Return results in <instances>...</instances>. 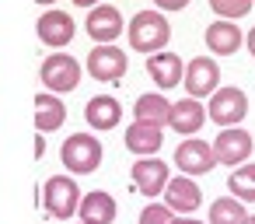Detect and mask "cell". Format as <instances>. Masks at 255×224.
<instances>
[{"mask_svg": "<svg viewBox=\"0 0 255 224\" xmlns=\"http://www.w3.org/2000/svg\"><path fill=\"white\" fill-rule=\"evenodd\" d=\"M171 207L168 203H147L140 210V224H171Z\"/></svg>", "mask_w": 255, "mask_h": 224, "instance_id": "d4e9b609", "label": "cell"}, {"mask_svg": "<svg viewBox=\"0 0 255 224\" xmlns=\"http://www.w3.org/2000/svg\"><path fill=\"white\" fill-rule=\"evenodd\" d=\"M164 126H154V123H140L133 119L126 126V151H133L136 158H147V154H157L161 144H164Z\"/></svg>", "mask_w": 255, "mask_h": 224, "instance_id": "d6986e66", "label": "cell"}, {"mask_svg": "<svg viewBox=\"0 0 255 224\" xmlns=\"http://www.w3.org/2000/svg\"><path fill=\"white\" fill-rule=\"evenodd\" d=\"M210 7L217 18H227V21H238L245 18L252 7H255V0H210Z\"/></svg>", "mask_w": 255, "mask_h": 224, "instance_id": "cb8c5ba5", "label": "cell"}, {"mask_svg": "<svg viewBox=\"0 0 255 224\" xmlns=\"http://www.w3.org/2000/svg\"><path fill=\"white\" fill-rule=\"evenodd\" d=\"M245 46H248V53L255 56V28H248V35H245Z\"/></svg>", "mask_w": 255, "mask_h": 224, "instance_id": "83f0119b", "label": "cell"}, {"mask_svg": "<svg viewBox=\"0 0 255 224\" xmlns=\"http://www.w3.org/2000/svg\"><path fill=\"white\" fill-rule=\"evenodd\" d=\"M42 203H46L49 217L70 221L77 214V203H81V186L74 182V175H49L42 186Z\"/></svg>", "mask_w": 255, "mask_h": 224, "instance_id": "3957f363", "label": "cell"}, {"mask_svg": "<svg viewBox=\"0 0 255 224\" xmlns=\"http://www.w3.org/2000/svg\"><path fill=\"white\" fill-rule=\"evenodd\" d=\"M227 189H231V196H238L241 203H255V165L241 161V165L231 172Z\"/></svg>", "mask_w": 255, "mask_h": 224, "instance_id": "603a6c76", "label": "cell"}, {"mask_svg": "<svg viewBox=\"0 0 255 224\" xmlns=\"http://www.w3.org/2000/svg\"><path fill=\"white\" fill-rule=\"evenodd\" d=\"M35 32H39V39H42L49 49H63V46H70V42H74V35H77V25H74V18H70L67 11H56V7H49V11L39 18Z\"/></svg>", "mask_w": 255, "mask_h": 224, "instance_id": "7c38bea8", "label": "cell"}, {"mask_svg": "<svg viewBox=\"0 0 255 224\" xmlns=\"http://www.w3.org/2000/svg\"><path fill=\"white\" fill-rule=\"evenodd\" d=\"M182 88H185V95L189 98H210L217 88H220V67H217V60L213 56H196V60H189L185 63V70H182Z\"/></svg>", "mask_w": 255, "mask_h": 224, "instance_id": "8992f818", "label": "cell"}, {"mask_svg": "<svg viewBox=\"0 0 255 224\" xmlns=\"http://www.w3.org/2000/svg\"><path fill=\"white\" fill-rule=\"evenodd\" d=\"M241 46H245V35H241L238 21H227V18L210 21V28H206V49L213 56H234Z\"/></svg>", "mask_w": 255, "mask_h": 224, "instance_id": "2e32d148", "label": "cell"}, {"mask_svg": "<svg viewBox=\"0 0 255 224\" xmlns=\"http://www.w3.org/2000/svg\"><path fill=\"white\" fill-rule=\"evenodd\" d=\"M126 39H129V49L150 56V53H157L171 42V25L157 7L154 11H136L126 25Z\"/></svg>", "mask_w": 255, "mask_h": 224, "instance_id": "6da1fadb", "label": "cell"}, {"mask_svg": "<svg viewBox=\"0 0 255 224\" xmlns=\"http://www.w3.org/2000/svg\"><path fill=\"white\" fill-rule=\"evenodd\" d=\"M84 28H88V35H91L95 42H116V39L126 32V21H123V14H119V7H112V4H95V7H88Z\"/></svg>", "mask_w": 255, "mask_h": 224, "instance_id": "8fae6325", "label": "cell"}, {"mask_svg": "<svg viewBox=\"0 0 255 224\" xmlns=\"http://www.w3.org/2000/svg\"><path fill=\"white\" fill-rule=\"evenodd\" d=\"M84 119H88V126L98 130V133L116 130V126L123 123V105H119V98H112V95H95V98L84 105Z\"/></svg>", "mask_w": 255, "mask_h": 224, "instance_id": "ac0fdd59", "label": "cell"}, {"mask_svg": "<svg viewBox=\"0 0 255 224\" xmlns=\"http://www.w3.org/2000/svg\"><path fill=\"white\" fill-rule=\"evenodd\" d=\"M154 7H157L161 14H168V11H185L189 0H154Z\"/></svg>", "mask_w": 255, "mask_h": 224, "instance_id": "484cf974", "label": "cell"}, {"mask_svg": "<svg viewBox=\"0 0 255 224\" xmlns=\"http://www.w3.org/2000/svg\"><path fill=\"white\" fill-rule=\"evenodd\" d=\"M116 214H119L116 196H109L105 189H91L88 196L81 193V203H77V217H81V224H112Z\"/></svg>", "mask_w": 255, "mask_h": 224, "instance_id": "e0dca14e", "label": "cell"}, {"mask_svg": "<svg viewBox=\"0 0 255 224\" xmlns=\"http://www.w3.org/2000/svg\"><path fill=\"white\" fill-rule=\"evenodd\" d=\"M210 147H213L217 165L238 168L241 161L252 158V133L241 130V126H220V133H217V140H213Z\"/></svg>", "mask_w": 255, "mask_h": 224, "instance_id": "ba28073f", "label": "cell"}, {"mask_svg": "<svg viewBox=\"0 0 255 224\" xmlns=\"http://www.w3.org/2000/svg\"><path fill=\"white\" fill-rule=\"evenodd\" d=\"M81 74H84V67H81L74 56H67V53L56 49L53 56L42 60L39 81L46 84V91H53V95H67V91H74V88L81 84Z\"/></svg>", "mask_w": 255, "mask_h": 224, "instance_id": "277c9868", "label": "cell"}, {"mask_svg": "<svg viewBox=\"0 0 255 224\" xmlns=\"http://www.w3.org/2000/svg\"><path fill=\"white\" fill-rule=\"evenodd\" d=\"M42 154H46V140H42V133H39V137H35V158H42Z\"/></svg>", "mask_w": 255, "mask_h": 224, "instance_id": "f1b7e54d", "label": "cell"}, {"mask_svg": "<svg viewBox=\"0 0 255 224\" xmlns=\"http://www.w3.org/2000/svg\"><path fill=\"white\" fill-rule=\"evenodd\" d=\"M175 168H182V175H192V179L213 172V168H217L213 147H210L206 140H196V137L182 140V144L175 147Z\"/></svg>", "mask_w": 255, "mask_h": 224, "instance_id": "30bf717a", "label": "cell"}, {"mask_svg": "<svg viewBox=\"0 0 255 224\" xmlns=\"http://www.w3.org/2000/svg\"><path fill=\"white\" fill-rule=\"evenodd\" d=\"M129 70V56L116 46V42H98L91 53H88V74L102 84H112L119 77H126Z\"/></svg>", "mask_w": 255, "mask_h": 224, "instance_id": "5b68a950", "label": "cell"}, {"mask_svg": "<svg viewBox=\"0 0 255 224\" xmlns=\"http://www.w3.org/2000/svg\"><path fill=\"white\" fill-rule=\"evenodd\" d=\"M171 224H203V221H196L192 214H178V217H171Z\"/></svg>", "mask_w": 255, "mask_h": 224, "instance_id": "4316f807", "label": "cell"}, {"mask_svg": "<svg viewBox=\"0 0 255 224\" xmlns=\"http://www.w3.org/2000/svg\"><path fill=\"white\" fill-rule=\"evenodd\" d=\"M245 116H248V95L241 88H217L210 95L206 119H213L217 126H241Z\"/></svg>", "mask_w": 255, "mask_h": 224, "instance_id": "52a82bcc", "label": "cell"}, {"mask_svg": "<svg viewBox=\"0 0 255 224\" xmlns=\"http://www.w3.org/2000/svg\"><path fill=\"white\" fill-rule=\"evenodd\" d=\"M168 112H171V102H168L161 91H147V95H140L136 105H133V119L154 123V126H168Z\"/></svg>", "mask_w": 255, "mask_h": 224, "instance_id": "44dd1931", "label": "cell"}, {"mask_svg": "<svg viewBox=\"0 0 255 224\" xmlns=\"http://www.w3.org/2000/svg\"><path fill=\"white\" fill-rule=\"evenodd\" d=\"M245 224H255V214H248V217H245Z\"/></svg>", "mask_w": 255, "mask_h": 224, "instance_id": "1f68e13d", "label": "cell"}, {"mask_svg": "<svg viewBox=\"0 0 255 224\" xmlns=\"http://www.w3.org/2000/svg\"><path fill=\"white\" fill-rule=\"evenodd\" d=\"M67 123V105L60 95L53 91H39L35 95V130L39 133H53Z\"/></svg>", "mask_w": 255, "mask_h": 224, "instance_id": "ffe728a7", "label": "cell"}, {"mask_svg": "<svg viewBox=\"0 0 255 224\" xmlns=\"http://www.w3.org/2000/svg\"><path fill=\"white\" fill-rule=\"evenodd\" d=\"M133 186L143 193V196H161L164 182L171 179V168L157 158V154H147V158H136L133 161Z\"/></svg>", "mask_w": 255, "mask_h": 224, "instance_id": "4fadbf2b", "label": "cell"}, {"mask_svg": "<svg viewBox=\"0 0 255 224\" xmlns=\"http://www.w3.org/2000/svg\"><path fill=\"white\" fill-rule=\"evenodd\" d=\"M245 217H248V210L238 196H220V200L210 203V221L206 224H245Z\"/></svg>", "mask_w": 255, "mask_h": 224, "instance_id": "7402d4cb", "label": "cell"}, {"mask_svg": "<svg viewBox=\"0 0 255 224\" xmlns=\"http://www.w3.org/2000/svg\"><path fill=\"white\" fill-rule=\"evenodd\" d=\"M182 70H185V63H182V56L171 53V49H157V53L147 56V74H150V81H154L161 91L178 88V84H182Z\"/></svg>", "mask_w": 255, "mask_h": 224, "instance_id": "5bb4252c", "label": "cell"}, {"mask_svg": "<svg viewBox=\"0 0 255 224\" xmlns=\"http://www.w3.org/2000/svg\"><path fill=\"white\" fill-rule=\"evenodd\" d=\"M35 4H42V7H49V4H56V0H35Z\"/></svg>", "mask_w": 255, "mask_h": 224, "instance_id": "4dcf8cb0", "label": "cell"}, {"mask_svg": "<svg viewBox=\"0 0 255 224\" xmlns=\"http://www.w3.org/2000/svg\"><path fill=\"white\" fill-rule=\"evenodd\" d=\"M102 140L95 133H70L60 147V161L63 168H70V175H91L102 165Z\"/></svg>", "mask_w": 255, "mask_h": 224, "instance_id": "7a4b0ae2", "label": "cell"}, {"mask_svg": "<svg viewBox=\"0 0 255 224\" xmlns=\"http://www.w3.org/2000/svg\"><path fill=\"white\" fill-rule=\"evenodd\" d=\"M206 123V105L199 98H182V102H171V112H168V126L178 133V137H196Z\"/></svg>", "mask_w": 255, "mask_h": 224, "instance_id": "9a60e30c", "label": "cell"}, {"mask_svg": "<svg viewBox=\"0 0 255 224\" xmlns=\"http://www.w3.org/2000/svg\"><path fill=\"white\" fill-rule=\"evenodd\" d=\"M161 203L171 207V214H196L203 207V189L192 175H171L161 189Z\"/></svg>", "mask_w": 255, "mask_h": 224, "instance_id": "9c48e42d", "label": "cell"}, {"mask_svg": "<svg viewBox=\"0 0 255 224\" xmlns=\"http://www.w3.org/2000/svg\"><path fill=\"white\" fill-rule=\"evenodd\" d=\"M70 4H77V7H84V11H88V7H95V4H102V0H70Z\"/></svg>", "mask_w": 255, "mask_h": 224, "instance_id": "f546056e", "label": "cell"}]
</instances>
